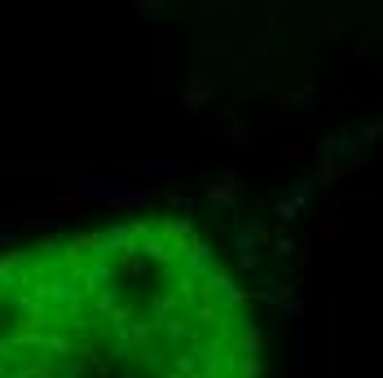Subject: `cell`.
<instances>
[{
  "instance_id": "obj_1",
  "label": "cell",
  "mask_w": 383,
  "mask_h": 378,
  "mask_svg": "<svg viewBox=\"0 0 383 378\" xmlns=\"http://www.w3.org/2000/svg\"><path fill=\"white\" fill-rule=\"evenodd\" d=\"M0 378H260V339L203 233L115 220L0 251Z\"/></svg>"
}]
</instances>
